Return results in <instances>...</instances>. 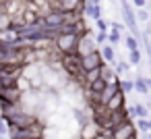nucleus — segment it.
Wrapping results in <instances>:
<instances>
[{"label": "nucleus", "mask_w": 151, "mask_h": 139, "mask_svg": "<svg viewBox=\"0 0 151 139\" xmlns=\"http://www.w3.org/2000/svg\"><path fill=\"white\" fill-rule=\"evenodd\" d=\"M77 40H79L77 33H56L54 40H52V46H54V50L60 56H64V54H73L75 52Z\"/></svg>", "instance_id": "f257e3e1"}, {"label": "nucleus", "mask_w": 151, "mask_h": 139, "mask_svg": "<svg viewBox=\"0 0 151 139\" xmlns=\"http://www.w3.org/2000/svg\"><path fill=\"white\" fill-rule=\"evenodd\" d=\"M70 114H73V118L77 120V125H79V127H83V125H87V122L91 120L89 112H87L85 108H81V106H75V108L70 110Z\"/></svg>", "instance_id": "ddd939ff"}, {"label": "nucleus", "mask_w": 151, "mask_h": 139, "mask_svg": "<svg viewBox=\"0 0 151 139\" xmlns=\"http://www.w3.org/2000/svg\"><path fill=\"white\" fill-rule=\"evenodd\" d=\"M79 62H81L83 75L89 73V71H99V67L104 64V58L99 54V48L93 50V52H89V54H85V56H79Z\"/></svg>", "instance_id": "7ed1b4c3"}, {"label": "nucleus", "mask_w": 151, "mask_h": 139, "mask_svg": "<svg viewBox=\"0 0 151 139\" xmlns=\"http://www.w3.org/2000/svg\"><path fill=\"white\" fill-rule=\"evenodd\" d=\"M141 60H143L141 48H137V50H128V64H132V67H139V64H141Z\"/></svg>", "instance_id": "a211bd4d"}, {"label": "nucleus", "mask_w": 151, "mask_h": 139, "mask_svg": "<svg viewBox=\"0 0 151 139\" xmlns=\"http://www.w3.org/2000/svg\"><path fill=\"white\" fill-rule=\"evenodd\" d=\"M128 69H130V64H128L126 60H120V58H118V62H116V67H114L116 75H128Z\"/></svg>", "instance_id": "4be33fe9"}, {"label": "nucleus", "mask_w": 151, "mask_h": 139, "mask_svg": "<svg viewBox=\"0 0 151 139\" xmlns=\"http://www.w3.org/2000/svg\"><path fill=\"white\" fill-rule=\"evenodd\" d=\"M118 89H120V87H118V81H116V83H106V87H104L101 93H99V104L104 106V104H106V102H108Z\"/></svg>", "instance_id": "dca6fc26"}, {"label": "nucleus", "mask_w": 151, "mask_h": 139, "mask_svg": "<svg viewBox=\"0 0 151 139\" xmlns=\"http://www.w3.org/2000/svg\"><path fill=\"white\" fill-rule=\"evenodd\" d=\"M126 112H128V116H130V118H149V108H147L145 104H141V102L130 104Z\"/></svg>", "instance_id": "9d476101"}, {"label": "nucleus", "mask_w": 151, "mask_h": 139, "mask_svg": "<svg viewBox=\"0 0 151 139\" xmlns=\"http://www.w3.org/2000/svg\"><path fill=\"white\" fill-rule=\"evenodd\" d=\"M108 29H110V31H122V29H124V23H120V21H110V23H108Z\"/></svg>", "instance_id": "393cba45"}, {"label": "nucleus", "mask_w": 151, "mask_h": 139, "mask_svg": "<svg viewBox=\"0 0 151 139\" xmlns=\"http://www.w3.org/2000/svg\"><path fill=\"white\" fill-rule=\"evenodd\" d=\"M137 139H149V135H143V137H137Z\"/></svg>", "instance_id": "cd10ccee"}, {"label": "nucleus", "mask_w": 151, "mask_h": 139, "mask_svg": "<svg viewBox=\"0 0 151 139\" xmlns=\"http://www.w3.org/2000/svg\"><path fill=\"white\" fill-rule=\"evenodd\" d=\"M95 27H97V31H108V21L104 17H97L95 19Z\"/></svg>", "instance_id": "b1692460"}, {"label": "nucleus", "mask_w": 151, "mask_h": 139, "mask_svg": "<svg viewBox=\"0 0 151 139\" xmlns=\"http://www.w3.org/2000/svg\"><path fill=\"white\" fill-rule=\"evenodd\" d=\"M124 100H126V96L118 89L106 104H104V108H106V112H116V110H120V108H124Z\"/></svg>", "instance_id": "6e6552de"}, {"label": "nucleus", "mask_w": 151, "mask_h": 139, "mask_svg": "<svg viewBox=\"0 0 151 139\" xmlns=\"http://www.w3.org/2000/svg\"><path fill=\"white\" fill-rule=\"evenodd\" d=\"M106 33H108V31H97V33H95V38H93V42L97 44V48H99L101 44H106Z\"/></svg>", "instance_id": "a878e982"}, {"label": "nucleus", "mask_w": 151, "mask_h": 139, "mask_svg": "<svg viewBox=\"0 0 151 139\" xmlns=\"http://www.w3.org/2000/svg\"><path fill=\"white\" fill-rule=\"evenodd\" d=\"M99 133H101V129H99V125L93 122V120H89L87 125L81 127V139H95Z\"/></svg>", "instance_id": "f8f14e48"}, {"label": "nucleus", "mask_w": 151, "mask_h": 139, "mask_svg": "<svg viewBox=\"0 0 151 139\" xmlns=\"http://www.w3.org/2000/svg\"><path fill=\"white\" fill-rule=\"evenodd\" d=\"M93 50H97V44L93 42V38L89 35V31L85 29V33H81L79 40H77L75 54H77V56H85V54H89V52H93Z\"/></svg>", "instance_id": "39448f33"}, {"label": "nucleus", "mask_w": 151, "mask_h": 139, "mask_svg": "<svg viewBox=\"0 0 151 139\" xmlns=\"http://www.w3.org/2000/svg\"><path fill=\"white\" fill-rule=\"evenodd\" d=\"M128 139H137V135H132V137H128Z\"/></svg>", "instance_id": "c756f323"}, {"label": "nucleus", "mask_w": 151, "mask_h": 139, "mask_svg": "<svg viewBox=\"0 0 151 139\" xmlns=\"http://www.w3.org/2000/svg\"><path fill=\"white\" fill-rule=\"evenodd\" d=\"M122 42H124V46H126L128 50H137V48H141V46H139V38H134V35H130V33H128Z\"/></svg>", "instance_id": "412c9836"}, {"label": "nucleus", "mask_w": 151, "mask_h": 139, "mask_svg": "<svg viewBox=\"0 0 151 139\" xmlns=\"http://www.w3.org/2000/svg\"><path fill=\"white\" fill-rule=\"evenodd\" d=\"M132 135H137V129H134V122H132L130 118H126V120L114 125L112 131H110V139H128V137H132Z\"/></svg>", "instance_id": "20e7f679"}, {"label": "nucleus", "mask_w": 151, "mask_h": 139, "mask_svg": "<svg viewBox=\"0 0 151 139\" xmlns=\"http://www.w3.org/2000/svg\"><path fill=\"white\" fill-rule=\"evenodd\" d=\"M2 67H4V64H2V62H0V71H2Z\"/></svg>", "instance_id": "7c9ffc66"}, {"label": "nucleus", "mask_w": 151, "mask_h": 139, "mask_svg": "<svg viewBox=\"0 0 151 139\" xmlns=\"http://www.w3.org/2000/svg\"><path fill=\"white\" fill-rule=\"evenodd\" d=\"M81 13H83V17H91L95 21L97 17H101V4H95V2H91V0H83Z\"/></svg>", "instance_id": "1a4fd4ad"}, {"label": "nucleus", "mask_w": 151, "mask_h": 139, "mask_svg": "<svg viewBox=\"0 0 151 139\" xmlns=\"http://www.w3.org/2000/svg\"><path fill=\"white\" fill-rule=\"evenodd\" d=\"M23 91L17 85H9V87H0V102H9V104H19L21 102Z\"/></svg>", "instance_id": "0eeeda50"}, {"label": "nucleus", "mask_w": 151, "mask_h": 139, "mask_svg": "<svg viewBox=\"0 0 151 139\" xmlns=\"http://www.w3.org/2000/svg\"><path fill=\"white\" fill-rule=\"evenodd\" d=\"M134 129L141 131V133H145V135H149V131H151L149 118H134Z\"/></svg>", "instance_id": "f3484780"}, {"label": "nucleus", "mask_w": 151, "mask_h": 139, "mask_svg": "<svg viewBox=\"0 0 151 139\" xmlns=\"http://www.w3.org/2000/svg\"><path fill=\"white\" fill-rule=\"evenodd\" d=\"M99 77H101L106 83H116V81H118V75H116V71H114L112 67H108L106 62L99 67Z\"/></svg>", "instance_id": "2eb2a0df"}, {"label": "nucleus", "mask_w": 151, "mask_h": 139, "mask_svg": "<svg viewBox=\"0 0 151 139\" xmlns=\"http://www.w3.org/2000/svg\"><path fill=\"white\" fill-rule=\"evenodd\" d=\"M118 87L120 91L126 96V93H132L134 91V85H132V79H118Z\"/></svg>", "instance_id": "6ab92c4d"}, {"label": "nucleus", "mask_w": 151, "mask_h": 139, "mask_svg": "<svg viewBox=\"0 0 151 139\" xmlns=\"http://www.w3.org/2000/svg\"><path fill=\"white\" fill-rule=\"evenodd\" d=\"M132 85H134V91L141 93V96H147L149 89H151V81H149L145 75H137V77L132 79Z\"/></svg>", "instance_id": "9b49d317"}, {"label": "nucleus", "mask_w": 151, "mask_h": 139, "mask_svg": "<svg viewBox=\"0 0 151 139\" xmlns=\"http://www.w3.org/2000/svg\"><path fill=\"white\" fill-rule=\"evenodd\" d=\"M120 42H122L120 31H108V33H106V44H110V46H118Z\"/></svg>", "instance_id": "aec40b11"}, {"label": "nucleus", "mask_w": 151, "mask_h": 139, "mask_svg": "<svg viewBox=\"0 0 151 139\" xmlns=\"http://www.w3.org/2000/svg\"><path fill=\"white\" fill-rule=\"evenodd\" d=\"M137 23H147L149 21V11L147 9H137Z\"/></svg>", "instance_id": "5701e85b"}, {"label": "nucleus", "mask_w": 151, "mask_h": 139, "mask_svg": "<svg viewBox=\"0 0 151 139\" xmlns=\"http://www.w3.org/2000/svg\"><path fill=\"white\" fill-rule=\"evenodd\" d=\"M118 2H120V11H122L124 25L128 27L130 35L139 38V35H141V31H139V23H137V19H134V11H132V7H130V2H128V0H118Z\"/></svg>", "instance_id": "f03ea898"}, {"label": "nucleus", "mask_w": 151, "mask_h": 139, "mask_svg": "<svg viewBox=\"0 0 151 139\" xmlns=\"http://www.w3.org/2000/svg\"><path fill=\"white\" fill-rule=\"evenodd\" d=\"M99 54H101V58H104V62L106 64H110V62H116V50H114V46H110V44H101L99 46Z\"/></svg>", "instance_id": "4468645a"}, {"label": "nucleus", "mask_w": 151, "mask_h": 139, "mask_svg": "<svg viewBox=\"0 0 151 139\" xmlns=\"http://www.w3.org/2000/svg\"><path fill=\"white\" fill-rule=\"evenodd\" d=\"M83 0H52L50 9L60 11V13H81Z\"/></svg>", "instance_id": "423d86ee"}, {"label": "nucleus", "mask_w": 151, "mask_h": 139, "mask_svg": "<svg viewBox=\"0 0 151 139\" xmlns=\"http://www.w3.org/2000/svg\"><path fill=\"white\" fill-rule=\"evenodd\" d=\"M91 2H95V4H101V0H91Z\"/></svg>", "instance_id": "c85d7f7f"}, {"label": "nucleus", "mask_w": 151, "mask_h": 139, "mask_svg": "<svg viewBox=\"0 0 151 139\" xmlns=\"http://www.w3.org/2000/svg\"><path fill=\"white\" fill-rule=\"evenodd\" d=\"M130 7H137V9H145V7H147V0H130Z\"/></svg>", "instance_id": "bb28decb"}]
</instances>
